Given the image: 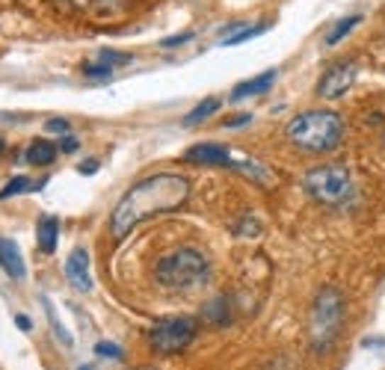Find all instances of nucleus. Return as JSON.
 Returning a JSON list of instances; mask_svg holds the SVG:
<instances>
[{"instance_id":"1","label":"nucleus","mask_w":385,"mask_h":370,"mask_svg":"<svg viewBox=\"0 0 385 370\" xmlns=\"http://www.w3.org/2000/svg\"><path fill=\"white\" fill-rule=\"evenodd\" d=\"M187 198H190V181L184 175L157 172V175L143 178L140 184H133V187L119 198V205H116V211L110 216L113 237L116 240L128 237L140 223L152 220V216L178 211Z\"/></svg>"},{"instance_id":"2","label":"nucleus","mask_w":385,"mask_h":370,"mask_svg":"<svg viewBox=\"0 0 385 370\" xmlns=\"http://www.w3.org/2000/svg\"><path fill=\"white\" fill-rule=\"evenodd\" d=\"M284 137L303 151L326 155V151L338 148V142L344 137V122H341V116L332 110H306L288 122Z\"/></svg>"},{"instance_id":"3","label":"nucleus","mask_w":385,"mask_h":370,"mask_svg":"<svg viewBox=\"0 0 385 370\" xmlns=\"http://www.w3.org/2000/svg\"><path fill=\"white\" fill-rule=\"evenodd\" d=\"M155 279L166 291H196L211 279V264L199 249L181 246L157 261Z\"/></svg>"},{"instance_id":"4","label":"nucleus","mask_w":385,"mask_h":370,"mask_svg":"<svg viewBox=\"0 0 385 370\" xmlns=\"http://www.w3.org/2000/svg\"><path fill=\"white\" fill-rule=\"evenodd\" d=\"M341 323H344V296L338 288H323L314 299L311 320H308L311 344L317 352H326L335 344V338H338V332H341Z\"/></svg>"},{"instance_id":"5","label":"nucleus","mask_w":385,"mask_h":370,"mask_svg":"<svg viewBox=\"0 0 385 370\" xmlns=\"http://www.w3.org/2000/svg\"><path fill=\"white\" fill-rule=\"evenodd\" d=\"M303 187L308 190L311 198H317L320 205H341V201L353 193V175L344 163H326L314 166L306 172Z\"/></svg>"},{"instance_id":"6","label":"nucleus","mask_w":385,"mask_h":370,"mask_svg":"<svg viewBox=\"0 0 385 370\" xmlns=\"http://www.w3.org/2000/svg\"><path fill=\"white\" fill-rule=\"evenodd\" d=\"M196 338V320L193 317H160V320L148 329V344L160 356H172L190 347Z\"/></svg>"},{"instance_id":"7","label":"nucleus","mask_w":385,"mask_h":370,"mask_svg":"<svg viewBox=\"0 0 385 370\" xmlns=\"http://www.w3.org/2000/svg\"><path fill=\"white\" fill-rule=\"evenodd\" d=\"M356 74H359L356 60L332 62L329 69H326V74L320 77V83H317V95H320V98H329V101L347 95V89L356 83Z\"/></svg>"},{"instance_id":"8","label":"nucleus","mask_w":385,"mask_h":370,"mask_svg":"<svg viewBox=\"0 0 385 370\" xmlns=\"http://www.w3.org/2000/svg\"><path fill=\"white\" fill-rule=\"evenodd\" d=\"M65 279L72 281V288L80 293L92 291V273H89V252L83 246H74L69 261H65Z\"/></svg>"},{"instance_id":"9","label":"nucleus","mask_w":385,"mask_h":370,"mask_svg":"<svg viewBox=\"0 0 385 370\" xmlns=\"http://www.w3.org/2000/svg\"><path fill=\"white\" fill-rule=\"evenodd\" d=\"M184 160L199 163V166H231L228 148L220 142H199V145L184 151Z\"/></svg>"},{"instance_id":"10","label":"nucleus","mask_w":385,"mask_h":370,"mask_svg":"<svg viewBox=\"0 0 385 370\" xmlns=\"http://www.w3.org/2000/svg\"><path fill=\"white\" fill-rule=\"evenodd\" d=\"M0 270H4L9 279H15V281H21L27 276V264L21 258V249L9 237H0Z\"/></svg>"},{"instance_id":"11","label":"nucleus","mask_w":385,"mask_h":370,"mask_svg":"<svg viewBox=\"0 0 385 370\" xmlns=\"http://www.w3.org/2000/svg\"><path fill=\"white\" fill-rule=\"evenodd\" d=\"M276 69H270V72H264V74H258V77H249V80H243V83H238V86L231 89V101H243V98H252V95H264V92H270V86L276 83Z\"/></svg>"},{"instance_id":"12","label":"nucleus","mask_w":385,"mask_h":370,"mask_svg":"<svg viewBox=\"0 0 385 370\" xmlns=\"http://www.w3.org/2000/svg\"><path fill=\"white\" fill-rule=\"evenodd\" d=\"M36 237H39V249L45 252V255H51V252H57V240H60V220L57 216H42L39 220V228H36Z\"/></svg>"},{"instance_id":"13","label":"nucleus","mask_w":385,"mask_h":370,"mask_svg":"<svg viewBox=\"0 0 385 370\" xmlns=\"http://www.w3.org/2000/svg\"><path fill=\"white\" fill-rule=\"evenodd\" d=\"M54 157H57V145L48 142V140H36L27 148V163L30 166H48V163H54Z\"/></svg>"},{"instance_id":"14","label":"nucleus","mask_w":385,"mask_h":370,"mask_svg":"<svg viewBox=\"0 0 385 370\" xmlns=\"http://www.w3.org/2000/svg\"><path fill=\"white\" fill-rule=\"evenodd\" d=\"M267 30V24H258V27H246L243 21H238V27H234V33H228V36H223V47H231V45H240V42H249L261 36V33Z\"/></svg>"},{"instance_id":"15","label":"nucleus","mask_w":385,"mask_h":370,"mask_svg":"<svg viewBox=\"0 0 385 370\" xmlns=\"http://www.w3.org/2000/svg\"><path fill=\"white\" fill-rule=\"evenodd\" d=\"M216 110H220V98H205L202 104H196L190 113H187V119H184V125H199V122H205L208 116H213Z\"/></svg>"},{"instance_id":"16","label":"nucleus","mask_w":385,"mask_h":370,"mask_svg":"<svg viewBox=\"0 0 385 370\" xmlns=\"http://www.w3.org/2000/svg\"><path fill=\"white\" fill-rule=\"evenodd\" d=\"M356 24H362V15H350V18L338 21L329 33H326V45H338L344 36H350V33L356 30Z\"/></svg>"},{"instance_id":"17","label":"nucleus","mask_w":385,"mask_h":370,"mask_svg":"<svg viewBox=\"0 0 385 370\" xmlns=\"http://www.w3.org/2000/svg\"><path fill=\"white\" fill-rule=\"evenodd\" d=\"M228 299L225 296H216L213 302H208V305H205V320L208 323H228Z\"/></svg>"},{"instance_id":"18","label":"nucleus","mask_w":385,"mask_h":370,"mask_svg":"<svg viewBox=\"0 0 385 370\" xmlns=\"http://www.w3.org/2000/svg\"><path fill=\"white\" fill-rule=\"evenodd\" d=\"M42 305H45L48 320H51V326H54V332H57V338H60L65 347H72V335L65 332V326L60 323V317H57V311H54V305H51V299H48V296H42Z\"/></svg>"},{"instance_id":"19","label":"nucleus","mask_w":385,"mask_h":370,"mask_svg":"<svg viewBox=\"0 0 385 370\" xmlns=\"http://www.w3.org/2000/svg\"><path fill=\"white\" fill-rule=\"evenodd\" d=\"M33 187V181L27 178V175H15L12 181H6L4 184V190H0V198H12V196H21V193H27Z\"/></svg>"},{"instance_id":"20","label":"nucleus","mask_w":385,"mask_h":370,"mask_svg":"<svg viewBox=\"0 0 385 370\" xmlns=\"http://www.w3.org/2000/svg\"><path fill=\"white\" fill-rule=\"evenodd\" d=\"M83 77H89V80H107V77H113V65H107L101 60H98V65H83Z\"/></svg>"},{"instance_id":"21","label":"nucleus","mask_w":385,"mask_h":370,"mask_svg":"<svg viewBox=\"0 0 385 370\" xmlns=\"http://www.w3.org/2000/svg\"><path fill=\"white\" fill-rule=\"evenodd\" d=\"M95 356H104V359H116L119 361L125 352H122V347L119 344H110V341H98L95 344Z\"/></svg>"},{"instance_id":"22","label":"nucleus","mask_w":385,"mask_h":370,"mask_svg":"<svg viewBox=\"0 0 385 370\" xmlns=\"http://www.w3.org/2000/svg\"><path fill=\"white\" fill-rule=\"evenodd\" d=\"M98 60H101V62H107V65H128L133 57L130 54H119V50H101V54H98Z\"/></svg>"},{"instance_id":"23","label":"nucleus","mask_w":385,"mask_h":370,"mask_svg":"<svg viewBox=\"0 0 385 370\" xmlns=\"http://www.w3.org/2000/svg\"><path fill=\"white\" fill-rule=\"evenodd\" d=\"M193 39V33H178V36H169V39H163L160 47H178V45H187Z\"/></svg>"},{"instance_id":"24","label":"nucleus","mask_w":385,"mask_h":370,"mask_svg":"<svg viewBox=\"0 0 385 370\" xmlns=\"http://www.w3.org/2000/svg\"><path fill=\"white\" fill-rule=\"evenodd\" d=\"M45 128L51 130V133H69V122H65V119H51Z\"/></svg>"},{"instance_id":"25","label":"nucleus","mask_w":385,"mask_h":370,"mask_svg":"<svg viewBox=\"0 0 385 370\" xmlns=\"http://www.w3.org/2000/svg\"><path fill=\"white\" fill-rule=\"evenodd\" d=\"M249 122H252V116L243 113V116H234L231 122H225V128H240V125H249Z\"/></svg>"},{"instance_id":"26","label":"nucleus","mask_w":385,"mask_h":370,"mask_svg":"<svg viewBox=\"0 0 385 370\" xmlns=\"http://www.w3.org/2000/svg\"><path fill=\"white\" fill-rule=\"evenodd\" d=\"M98 172V160H87L80 163V175H95Z\"/></svg>"},{"instance_id":"27","label":"nucleus","mask_w":385,"mask_h":370,"mask_svg":"<svg viewBox=\"0 0 385 370\" xmlns=\"http://www.w3.org/2000/svg\"><path fill=\"white\" fill-rule=\"evenodd\" d=\"M60 148H62V151H77V140H74V137H62V140H60Z\"/></svg>"},{"instance_id":"28","label":"nucleus","mask_w":385,"mask_h":370,"mask_svg":"<svg viewBox=\"0 0 385 370\" xmlns=\"http://www.w3.org/2000/svg\"><path fill=\"white\" fill-rule=\"evenodd\" d=\"M15 323H18V329H30V326H33V323H30V317H24V314L15 317Z\"/></svg>"},{"instance_id":"29","label":"nucleus","mask_w":385,"mask_h":370,"mask_svg":"<svg viewBox=\"0 0 385 370\" xmlns=\"http://www.w3.org/2000/svg\"><path fill=\"white\" fill-rule=\"evenodd\" d=\"M362 347H385V341L382 338H364Z\"/></svg>"},{"instance_id":"30","label":"nucleus","mask_w":385,"mask_h":370,"mask_svg":"<svg viewBox=\"0 0 385 370\" xmlns=\"http://www.w3.org/2000/svg\"><path fill=\"white\" fill-rule=\"evenodd\" d=\"M0 155H4V140H0Z\"/></svg>"},{"instance_id":"31","label":"nucleus","mask_w":385,"mask_h":370,"mask_svg":"<svg viewBox=\"0 0 385 370\" xmlns=\"http://www.w3.org/2000/svg\"><path fill=\"white\" fill-rule=\"evenodd\" d=\"M137 370H155V367H137Z\"/></svg>"}]
</instances>
